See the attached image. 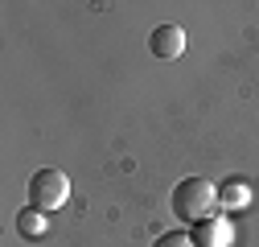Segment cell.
I'll use <instances>...</instances> for the list:
<instances>
[{
    "label": "cell",
    "instance_id": "obj_1",
    "mask_svg": "<svg viewBox=\"0 0 259 247\" xmlns=\"http://www.w3.org/2000/svg\"><path fill=\"white\" fill-rule=\"evenodd\" d=\"M218 185L206 181V177H185L177 181V190H173V214L181 223H206L218 214Z\"/></svg>",
    "mask_w": 259,
    "mask_h": 247
},
{
    "label": "cell",
    "instance_id": "obj_2",
    "mask_svg": "<svg viewBox=\"0 0 259 247\" xmlns=\"http://www.w3.org/2000/svg\"><path fill=\"white\" fill-rule=\"evenodd\" d=\"M25 198H29L33 210L50 214V210H58V206H66V198H70V177L62 173V169H37L33 177H29Z\"/></svg>",
    "mask_w": 259,
    "mask_h": 247
},
{
    "label": "cell",
    "instance_id": "obj_3",
    "mask_svg": "<svg viewBox=\"0 0 259 247\" xmlns=\"http://www.w3.org/2000/svg\"><path fill=\"white\" fill-rule=\"evenodd\" d=\"M148 50H152L156 58H177V54L185 50V29H177V25H156L152 37H148Z\"/></svg>",
    "mask_w": 259,
    "mask_h": 247
},
{
    "label": "cell",
    "instance_id": "obj_4",
    "mask_svg": "<svg viewBox=\"0 0 259 247\" xmlns=\"http://www.w3.org/2000/svg\"><path fill=\"white\" fill-rule=\"evenodd\" d=\"M193 243H198V247H226V243H231V227H226L222 219H206L202 231L193 235Z\"/></svg>",
    "mask_w": 259,
    "mask_h": 247
},
{
    "label": "cell",
    "instance_id": "obj_5",
    "mask_svg": "<svg viewBox=\"0 0 259 247\" xmlns=\"http://www.w3.org/2000/svg\"><path fill=\"white\" fill-rule=\"evenodd\" d=\"M17 231H21V235H29V239L46 235V214H41V210H33V206H25V210L17 214Z\"/></svg>",
    "mask_w": 259,
    "mask_h": 247
},
{
    "label": "cell",
    "instance_id": "obj_6",
    "mask_svg": "<svg viewBox=\"0 0 259 247\" xmlns=\"http://www.w3.org/2000/svg\"><path fill=\"white\" fill-rule=\"evenodd\" d=\"M218 202H222L226 210H239V206H247V185H239V181H231V185H222V194H218Z\"/></svg>",
    "mask_w": 259,
    "mask_h": 247
},
{
    "label": "cell",
    "instance_id": "obj_7",
    "mask_svg": "<svg viewBox=\"0 0 259 247\" xmlns=\"http://www.w3.org/2000/svg\"><path fill=\"white\" fill-rule=\"evenodd\" d=\"M152 247H198V243H193V235H185V231H169V235H160Z\"/></svg>",
    "mask_w": 259,
    "mask_h": 247
}]
</instances>
